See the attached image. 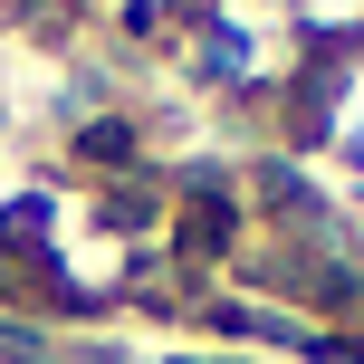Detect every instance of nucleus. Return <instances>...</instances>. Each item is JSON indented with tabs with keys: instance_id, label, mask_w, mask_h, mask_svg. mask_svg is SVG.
I'll use <instances>...</instances> for the list:
<instances>
[{
	"instance_id": "2",
	"label": "nucleus",
	"mask_w": 364,
	"mask_h": 364,
	"mask_svg": "<svg viewBox=\"0 0 364 364\" xmlns=\"http://www.w3.org/2000/svg\"><path fill=\"white\" fill-rule=\"evenodd\" d=\"M297 115H307V144H326L346 173H364V48L316 58L297 87Z\"/></svg>"
},
{
	"instance_id": "1",
	"label": "nucleus",
	"mask_w": 364,
	"mask_h": 364,
	"mask_svg": "<svg viewBox=\"0 0 364 364\" xmlns=\"http://www.w3.org/2000/svg\"><path fill=\"white\" fill-rule=\"evenodd\" d=\"M211 68L230 87H269V96H297L307 87V38L288 29V0H211Z\"/></svg>"
},
{
	"instance_id": "3",
	"label": "nucleus",
	"mask_w": 364,
	"mask_h": 364,
	"mask_svg": "<svg viewBox=\"0 0 364 364\" xmlns=\"http://www.w3.org/2000/svg\"><path fill=\"white\" fill-rule=\"evenodd\" d=\"M288 29L307 38V58H346L364 48V0H288Z\"/></svg>"
}]
</instances>
